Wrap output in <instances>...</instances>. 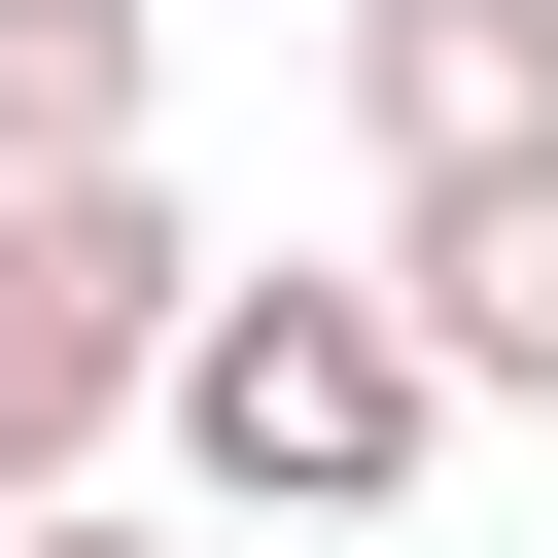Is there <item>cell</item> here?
<instances>
[{"label": "cell", "instance_id": "cell-4", "mask_svg": "<svg viewBox=\"0 0 558 558\" xmlns=\"http://www.w3.org/2000/svg\"><path fill=\"white\" fill-rule=\"evenodd\" d=\"M384 314H418V384H453V418H558V174L384 209Z\"/></svg>", "mask_w": 558, "mask_h": 558}, {"label": "cell", "instance_id": "cell-3", "mask_svg": "<svg viewBox=\"0 0 558 558\" xmlns=\"http://www.w3.org/2000/svg\"><path fill=\"white\" fill-rule=\"evenodd\" d=\"M349 140H384V209L558 174V0H349Z\"/></svg>", "mask_w": 558, "mask_h": 558}, {"label": "cell", "instance_id": "cell-6", "mask_svg": "<svg viewBox=\"0 0 558 558\" xmlns=\"http://www.w3.org/2000/svg\"><path fill=\"white\" fill-rule=\"evenodd\" d=\"M0 558H174V523H0Z\"/></svg>", "mask_w": 558, "mask_h": 558}, {"label": "cell", "instance_id": "cell-5", "mask_svg": "<svg viewBox=\"0 0 558 558\" xmlns=\"http://www.w3.org/2000/svg\"><path fill=\"white\" fill-rule=\"evenodd\" d=\"M140 105H174V35H140V0H0V209L140 174Z\"/></svg>", "mask_w": 558, "mask_h": 558}, {"label": "cell", "instance_id": "cell-2", "mask_svg": "<svg viewBox=\"0 0 558 558\" xmlns=\"http://www.w3.org/2000/svg\"><path fill=\"white\" fill-rule=\"evenodd\" d=\"M174 349H209V244H174V174H70V209H0V523H105V418H174Z\"/></svg>", "mask_w": 558, "mask_h": 558}, {"label": "cell", "instance_id": "cell-1", "mask_svg": "<svg viewBox=\"0 0 558 558\" xmlns=\"http://www.w3.org/2000/svg\"><path fill=\"white\" fill-rule=\"evenodd\" d=\"M418 453H453V384H418L384 279H209V349H174V488L209 523H384Z\"/></svg>", "mask_w": 558, "mask_h": 558}]
</instances>
